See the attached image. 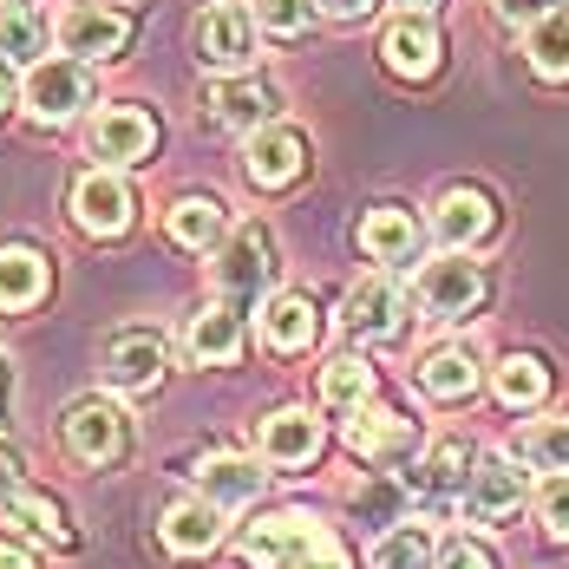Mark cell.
I'll return each mask as SVG.
<instances>
[{
    "mask_svg": "<svg viewBox=\"0 0 569 569\" xmlns=\"http://www.w3.org/2000/svg\"><path fill=\"white\" fill-rule=\"evenodd\" d=\"M276 112H282V92L262 79H217L210 86V118L229 131H262Z\"/></svg>",
    "mask_w": 569,
    "mask_h": 569,
    "instance_id": "cell-15",
    "label": "cell"
},
{
    "mask_svg": "<svg viewBox=\"0 0 569 569\" xmlns=\"http://www.w3.org/2000/svg\"><path fill=\"white\" fill-rule=\"evenodd\" d=\"M498 229V203L485 197V190H446L439 197V210H432V236L446 242V249H478L485 236Z\"/></svg>",
    "mask_w": 569,
    "mask_h": 569,
    "instance_id": "cell-14",
    "label": "cell"
},
{
    "mask_svg": "<svg viewBox=\"0 0 569 569\" xmlns=\"http://www.w3.org/2000/svg\"><path fill=\"white\" fill-rule=\"evenodd\" d=\"M399 7H406V13H432L439 0H399Z\"/></svg>",
    "mask_w": 569,
    "mask_h": 569,
    "instance_id": "cell-43",
    "label": "cell"
},
{
    "mask_svg": "<svg viewBox=\"0 0 569 569\" xmlns=\"http://www.w3.org/2000/svg\"><path fill=\"white\" fill-rule=\"evenodd\" d=\"M341 328L353 335V341H387V335L399 328V282L393 276H367V282L347 288Z\"/></svg>",
    "mask_w": 569,
    "mask_h": 569,
    "instance_id": "cell-13",
    "label": "cell"
},
{
    "mask_svg": "<svg viewBox=\"0 0 569 569\" xmlns=\"http://www.w3.org/2000/svg\"><path fill=\"white\" fill-rule=\"evenodd\" d=\"M347 446L360 458H393L412 446V419H399L387 406H360L353 419H347Z\"/></svg>",
    "mask_w": 569,
    "mask_h": 569,
    "instance_id": "cell-22",
    "label": "cell"
},
{
    "mask_svg": "<svg viewBox=\"0 0 569 569\" xmlns=\"http://www.w3.org/2000/svg\"><path fill=\"white\" fill-rule=\"evenodd\" d=\"M419 393L426 399H465V393H478V347H465V341H452V347H432L426 360H419Z\"/></svg>",
    "mask_w": 569,
    "mask_h": 569,
    "instance_id": "cell-17",
    "label": "cell"
},
{
    "mask_svg": "<svg viewBox=\"0 0 569 569\" xmlns=\"http://www.w3.org/2000/svg\"><path fill=\"white\" fill-rule=\"evenodd\" d=\"M432 569H498V557H491L485 543L458 537V543H446V550H439V563H432Z\"/></svg>",
    "mask_w": 569,
    "mask_h": 569,
    "instance_id": "cell-37",
    "label": "cell"
},
{
    "mask_svg": "<svg viewBox=\"0 0 569 569\" xmlns=\"http://www.w3.org/2000/svg\"><path fill=\"white\" fill-rule=\"evenodd\" d=\"M223 543V511L210 505V498H183L164 511V550L177 557H203V550H217Z\"/></svg>",
    "mask_w": 569,
    "mask_h": 569,
    "instance_id": "cell-19",
    "label": "cell"
},
{
    "mask_svg": "<svg viewBox=\"0 0 569 569\" xmlns=\"http://www.w3.org/2000/svg\"><path fill=\"white\" fill-rule=\"evenodd\" d=\"M537 511H543V530H550L557 543H569V478H550V485H543Z\"/></svg>",
    "mask_w": 569,
    "mask_h": 569,
    "instance_id": "cell-36",
    "label": "cell"
},
{
    "mask_svg": "<svg viewBox=\"0 0 569 569\" xmlns=\"http://www.w3.org/2000/svg\"><path fill=\"white\" fill-rule=\"evenodd\" d=\"M523 498H530V485H523V471H517L511 458H478L471 478H465V491H458V511L471 517V523H505V517L523 511Z\"/></svg>",
    "mask_w": 569,
    "mask_h": 569,
    "instance_id": "cell-4",
    "label": "cell"
},
{
    "mask_svg": "<svg viewBox=\"0 0 569 569\" xmlns=\"http://www.w3.org/2000/svg\"><path fill=\"white\" fill-rule=\"evenodd\" d=\"M419 301H426V315H439V321H465V315L485 301V269L465 262L458 249H446L439 262L419 269Z\"/></svg>",
    "mask_w": 569,
    "mask_h": 569,
    "instance_id": "cell-5",
    "label": "cell"
},
{
    "mask_svg": "<svg viewBox=\"0 0 569 569\" xmlns=\"http://www.w3.org/2000/svg\"><path fill=\"white\" fill-rule=\"evenodd\" d=\"M308 164V144H301V131H288V124H262V131H249V144H242V171L256 190H282L295 183Z\"/></svg>",
    "mask_w": 569,
    "mask_h": 569,
    "instance_id": "cell-12",
    "label": "cell"
},
{
    "mask_svg": "<svg viewBox=\"0 0 569 569\" xmlns=\"http://www.w3.org/2000/svg\"><path fill=\"white\" fill-rule=\"evenodd\" d=\"M242 563L256 569H353L335 530H321L308 511H276L242 530Z\"/></svg>",
    "mask_w": 569,
    "mask_h": 569,
    "instance_id": "cell-1",
    "label": "cell"
},
{
    "mask_svg": "<svg viewBox=\"0 0 569 569\" xmlns=\"http://www.w3.org/2000/svg\"><path fill=\"white\" fill-rule=\"evenodd\" d=\"M491 387H498V399L505 406H537V399L550 393V367L537 360V353H511V360H498V373H491Z\"/></svg>",
    "mask_w": 569,
    "mask_h": 569,
    "instance_id": "cell-29",
    "label": "cell"
},
{
    "mask_svg": "<svg viewBox=\"0 0 569 569\" xmlns=\"http://www.w3.org/2000/svg\"><path fill=\"white\" fill-rule=\"evenodd\" d=\"M124 40H131V13H118V7L79 0V7L59 20V47H66L72 59H118Z\"/></svg>",
    "mask_w": 569,
    "mask_h": 569,
    "instance_id": "cell-10",
    "label": "cell"
},
{
    "mask_svg": "<svg viewBox=\"0 0 569 569\" xmlns=\"http://www.w3.org/2000/svg\"><path fill=\"white\" fill-rule=\"evenodd\" d=\"M315 301L308 295H276L269 308H262V341L276 347V353H301V347L315 341Z\"/></svg>",
    "mask_w": 569,
    "mask_h": 569,
    "instance_id": "cell-26",
    "label": "cell"
},
{
    "mask_svg": "<svg viewBox=\"0 0 569 569\" xmlns=\"http://www.w3.org/2000/svg\"><path fill=\"white\" fill-rule=\"evenodd\" d=\"M223 229H229V217H223L217 197H183V203H171V236L183 249H217Z\"/></svg>",
    "mask_w": 569,
    "mask_h": 569,
    "instance_id": "cell-28",
    "label": "cell"
},
{
    "mask_svg": "<svg viewBox=\"0 0 569 569\" xmlns=\"http://www.w3.org/2000/svg\"><path fill=\"white\" fill-rule=\"evenodd\" d=\"M505 20H517V27H537L543 13H557V0H491Z\"/></svg>",
    "mask_w": 569,
    "mask_h": 569,
    "instance_id": "cell-39",
    "label": "cell"
},
{
    "mask_svg": "<svg viewBox=\"0 0 569 569\" xmlns=\"http://www.w3.org/2000/svg\"><path fill=\"white\" fill-rule=\"evenodd\" d=\"M517 458H530L537 471H563L569 478V412L543 419V426H530V432L517 439Z\"/></svg>",
    "mask_w": 569,
    "mask_h": 569,
    "instance_id": "cell-33",
    "label": "cell"
},
{
    "mask_svg": "<svg viewBox=\"0 0 569 569\" xmlns=\"http://www.w3.org/2000/svg\"><path fill=\"white\" fill-rule=\"evenodd\" d=\"M131 210H138V197H131V183L118 171H86L72 183V217H79V229H92V236L131 229Z\"/></svg>",
    "mask_w": 569,
    "mask_h": 569,
    "instance_id": "cell-11",
    "label": "cell"
},
{
    "mask_svg": "<svg viewBox=\"0 0 569 569\" xmlns=\"http://www.w3.org/2000/svg\"><path fill=\"white\" fill-rule=\"evenodd\" d=\"M471 465H478V452H471L465 439H439V446L426 452V465L412 471V491H426V498H458L465 478H471Z\"/></svg>",
    "mask_w": 569,
    "mask_h": 569,
    "instance_id": "cell-24",
    "label": "cell"
},
{
    "mask_svg": "<svg viewBox=\"0 0 569 569\" xmlns=\"http://www.w3.org/2000/svg\"><path fill=\"white\" fill-rule=\"evenodd\" d=\"M315 452H321V419H315V412L282 406V412L262 419V458H269V465H308Z\"/></svg>",
    "mask_w": 569,
    "mask_h": 569,
    "instance_id": "cell-18",
    "label": "cell"
},
{
    "mask_svg": "<svg viewBox=\"0 0 569 569\" xmlns=\"http://www.w3.org/2000/svg\"><path fill=\"white\" fill-rule=\"evenodd\" d=\"M373 569H432L439 563V543H432V530H419V523H399L387 530L380 543H373Z\"/></svg>",
    "mask_w": 569,
    "mask_h": 569,
    "instance_id": "cell-30",
    "label": "cell"
},
{
    "mask_svg": "<svg viewBox=\"0 0 569 569\" xmlns=\"http://www.w3.org/2000/svg\"><path fill=\"white\" fill-rule=\"evenodd\" d=\"M249 13H256V27H269V33H301L321 7H315V0H256Z\"/></svg>",
    "mask_w": 569,
    "mask_h": 569,
    "instance_id": "cell-35",
    "label": "cell"
},
{
    "mask_svg": "<svg viewBox=\"0 0 569 569\" xmlns=\"http://www.w3.org/2000/svg\"><path fill=\"white\" fill-rule=\"evenodd\" d=\"M197 485H203V498H210L217 511H236V505H256V498H262L269 471H262L256 458H210V465L197 471Z\"/></svg>",
    "mask_w": 569,
    "mask_h": 569,
    "instance_id": "cell-20",
    "label": "cell"
},
{
    "mask_svg": "<svg viewBox=\"0 0 569 569\" xmlns=\"http://www.w3.org/2000/svg\"><path fill=\"white\" fill-rule=\"evenodd\" d=\"M380 53H387V66H393L399 79H432L439 72V33L426 27V13H406V20L387 27Z\"/></svg>",
    "mask_w": 569,
    "mask_h": 569,
    "instance_id": "cell-16",
    "label": "cell"
},
{
    "mask_svg": "<svg viewBox=\"0 0 569 569\" xmlns=\"http://www.w3.org/2000/svg\"><path fill=\"white\" fill-rule=\"evenodd\" d=\"M47 295V256L40 249H0V308L7 315H20V308H33Z\"/></svg>",
    "mask_w": 569,
    "mask_h": 569,
    "instance_id": "cell-25",
    "label": "cell"
},
{
    "mask_svg": "<svg viewBox=\"0 0 569 569\" xmlns=\"http://www.w3.org/2000/svg\"><path fill=\"white\" fill-rule=\"evenodd\" d=\"M7 99H13V79H7V59H0V112H7Z\"/></svg>",
    "mask_w": 569,
    "mask_h": 569,
    "instance_id": "cell-42",
    "label": "cell"
},
{
    "mask_svg": "<svg viewBox=\"0 0 569 569\" xmlns=\"http://www.w3.org/2000/svg\"><path fill=\"white\" fill-rule=\"evenodd\" d=\"M276 282V242H269V229H236L223 242V256H217V288H223L229 308H242V301H256V295H269Z\"/></svg>",
    "mask_w": 569,
    "mask_h": 569,
    "instance_id": "cell-2",
    "label": "cell"
},
{
    "mask_svg": "<svg viewBox=\"0 0 569 569\" xmlns=\"http://www.w3.org/2000/svg\"><path fill=\"white\" fill-rule=\"evenodd\" d=\"M321 399L341 406V412H360V406L373 399V367L353 360V353H347V360H328V367H321Z\"/></svg>",
    "mask_w": 569,
    "mask_h": 569,
    "instance_id": "cell-32",
    "label": "cell"
},
{
    "mask_svg": "<svg viewBox=\"0 0 569 569\" xmlns=\"http://www.w3.org/2000/svg\"><path fill=\"white\" fill-rule=\"evenodd\" d=\"M523 53H530V66H537L543 79H569V13L563 7L543 13V20L523 33Z\"/></svg>",
    "mask_w": 569,
    "mask_h": 569,
    "instance_id": "cell-31",
    "label": "cell"
},
{
    "mask_svg": "<svg viewBox=\"0 0 569 569\" xmlns=\"http://www.w3.org/2000/svg\"><path fill=\"white\" fill-rule=\"evenodd\" d=\"M164 367H171V353H164V341H158L151 328H124V335H112L99 373H106L112 393H151V387L164 380Z\"/></svg>",
    "mask_w": 569,
    "mask_h": 569,
    "instance_id": "cell-6",
    "label": "cell"
},
{
    "mask_svg": "<svg viewBox=\"0 0 569 569\" xmlns=\"http://www.w3.org/2000/svg\"><path fill=\"white\" fill-rule=\"evenodd\" d=\"M197 53H203V66H217V72H242V66L256 59V13L217 0V7L197 20Z\"/></svg>",
    "mask_w": 569,
    "mask_h": 569,
    "instance_id": "cell-9",
    "label": "cell"
},
{
    "mask_svg": "<svg viewBox=\"0 0 569 569\" xmlns=\"http://www.w3.org/2000/svg\"><path fill=\"white\" fill-rule=\"evenodd\" d=\"M0 569H33V557L20 543H0Z\"/></svg>",
    "mask_w": 569,
    "mask_h": 569,
    "instance_id": "cell-41",
    "label": "cell"
},
{
    "mask_svg": "<svg viewBox=\"0 0 569 569\" xmlns=\"http://www.w3.org/2000/svg\"><path fill=\"white\" fill-rule=\"evenodd\" d=\"M66 446H72V458H86V465H112L131 446V426H124V412H118L112 399H79L66 412Z\"/></svg>",
    "mask_w": 569,
    "mask_h": 569,
    "instance_id": "cell-7",
    "label": "cell"
},
{
    "mask_svg": "<svg viewBox=\"0 0 569 569\" xmlns=\"http://www.w3.org/2000/svg\"><path fill=\"white\" fill-rule=\"evenodd\" d=\"M86 144H92V158H99L106 171H118V164H144L151 144H158V124L138 112V106H106V112L92 118Z\"/></svg>",
    "mask_w": 569,
    "mask_h": 569,
    "instance_id": "cell-8",
    "label": "cell"
},
{
    "mask_svg": "<svg viewBox=\"0 0 569 569\" xmlns=\"http://www.w3.org/2000/svg\"><path fill=\"white\" fill-rule=\"evenodd\" d=\"M236 347H242V315H236L229 301L203 308V315L190 321V360H197V367H229Z\"/></svg>",
    "mask_w": 569,
    "mask_h": 569,
    "instance_id": "cell-23",
    "label": "cell"
},
{
    "mask_svg": "<svg viewBox=\"0 0 569 569\" xmlns=\"http://www.w3.org/2000/svg\"><path fill=\"white\" fill-rule=\"evenodd\" d=\"M360 249L373 256V262H412V249H419V223L393 210V203H380V210H367L360 217Z\"/></svg>",
    "mask_w": 569,
    "mask_h": 569,
    "instance_id": "cell-21",
    "label": "cell"
},
{
    "mask_svg": "<svg viewBox=\"0 0 569 569\" xmlns=\"http://www.w3.org/2000/svg\"><path fill=\"white\" fill-rule=\"evenodd\" d=\"M20 491H27V465H20V452H13V446L0 439V511H7V505H13Z\"/></svg>",
    "mask_w": 569,
    "mask_h": 569,
    "instance_id": "cell-38",
    "label": "cell"
},
{
    "mask_svg": "<svg viewBox=\"0 0 569 569\" xmlns=\"http://www.w3.org/2000/svg\"><path fill=\"white\" fill-rule=\"evenodd\" d=\"M20 99L40 124H66V118H79V106H92V79L79 59H40V66H27Z\"/></svg>",
    "mask_w": 569,
    "mask_h": 569,
    "instance_id": "cell-3",
    "label": "cell"
},
{
    "mask_svg": "<svg viewBox=\"0 0 569 569\" xmlns=\"http://www.w3.org/2000/svg\"><path fill=\"white\" fill-rule=\"evenodd\" d=\"M0 59H13V66H40L47 59V20L33 7H20V0L0 7Z\"/></svg>",
    "mask_w": 569,
    "mask_h": 569,
    "instance_id": "cell-27",
    "label": "cell"
},
{
    "mask_svg": "<svg viewBox=\"0 0 569 569\" xmlns=\"http://www.w3.org/2000/svg\"><path fill=\"white\" fill-rule=\"evenodd\" d=\"M7 511L20 517V523H27V530H40V537H47V543H59V550H66V543H72V530H66V511H59L53 498H40V491H20V498H13V505H7Z\"/></svg>",
    "mask_w": 569,
    "mask_h": 569,
    "instance_id": "cell-34",
    "label": "cell"
},
{
    "mask_svg": "<svg viewBox=\"0 0 569 569\" xmlns=\"http://www.w3.org/2000/svg\"><path fill=\"white\" fill-rule=\"evenodd\" d=\"M321 13H335V20H353V13H373L380 0H315Z\"/></svg>",
    "mask_w": 569,
    "mask_h": 569,
    "instance_id": "cell-40",
    "label": "cell"
}]
</instances>
